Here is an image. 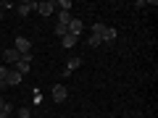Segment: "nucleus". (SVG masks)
<instances>
[{"label":"nucleus","mask_w":158,"mask_h":118,"mask_svg":"<svg viewBox=\"0 0 158 118\" xmlns=\"http://www.w3.org/2000/svg\"><path fill=\"white\" fill-rule=\"evenodd\" d=\"M13 47L19 50V55H29V50H32V42H29L27 37H16V42H13Z\"/></svg>","instance_id":"1"},{"label":"nucleus","mask_w":158,"mask_h":118,"mask_svg":"<svg viewBox=\"0 0 158 118\" xmlns=\"http://www.w3.org/2000/svg\"><path fill=\"white\" fill-rule=\"evenodd\" d=\"M3 61H6V63H13V66H16V63L21 61V55H19L16 47H8V50H3Z\"/></svg>","instance_id":"2"},{"label":"nucleus","mask_w":158,"mask_h":118,"mask_svg":"<svg viewBox=\"0 0 158 118\" xmlns=\"http://www.w3.org/2000/svg\"><path fill=\"white\" fill-rule=\"evenodd\" d=\"M53 11H56V3H53V0H45V3H37V13H40V16H50Z\"/></svg>","instance_id":"3"},{"label":"nucleus","mask_w":158,"mask_h":118,"mask_svg":"<svg viewBox=\"0 0 158 118\" xmlns=\"http://www.w3.org/2000/svg\"><path fill=\"white\" fill-rule=\"evenodd\" d=\"M66 97H69V89H66L63 84H56V87H53V100H56V102H63Z\"/></svg>","instance_id":"4"},{"label":"nucleus","mask_w":158,"mask_h":118,"mask_svg":"<svg viewBox=\"0 0 158 118\" xmlns=\"http://www.w3.org/2000/svg\"><path fill=\"white\" fill-rule=\"evenodd\" d=\"M82 32H85V24L79 21V18H71V21H69V34H74V37H79Z\"/></svg>","instance_id":"5"},{"label":"nucleus","mask_w":158,"mask_h":118,"mask_svg":"<svg viewBox=\"0 0 158 118\" xmlns=\"http://www.w3.org/2000/svg\"><path fill=\"white\" fill-rule=\"evenodd\" d=\"M29 63H32V53H29V55H24L21 61L16 63V71L21 73V76H24V73H29Z\"/></svg>","instance_id":"6"},{"label":"nucleus","mask_w":158,"mask_h":118,"mask_svg":"<svg viewBox=\"0 0 158 118\" xmlns=\"http://www.w3.org/2000/svg\"><path fill=\"white\" fill-rule=\"evenodd\" d=\"M32 11H37V3H34V0H24L21 6H19V13H21V16H29Z\"/></svg>","instance_id":"7"},{"label":"nucleus","mask_w":158,"mask_h":118,"mask_svg":"<svg viewBox=\"0 0 158 118\" xmlns=\"http://www.w3.org/2000/svg\"><path fill=\"white\" fill-rule=\"evenodd\" d=\"M21 79H24V76H21L19 71H8V73H6V84H8V87H16V84H21Z\"/></svg>","instance_id":"8"},{"label":"nucleus","mask_w":158,"mask_h":118,"mask_svg":"<svg viewBox=\"0 0 158 118\" xmlns=\"http://www.w3.org/2000/svg\"><path fill=\"white\" fill-rule=\"evenodd\" d=\"M79 66H82V58H79V55L69 58V63H66V71H63V73H71L74 68H79Z\"/></svg>","instance_id":"9"},{"label":"nucleus","mask_w":158,"mask_h":118,"mask_svg":"<svg viewBox=\"0 0 158 118\" xmlns=\"http://www.w3.org/2000/svg\"><path fill=\"white\" fill-rule=\"evenodd\" d=\"M61 42H63V47H66V50H71V47L79 42V37H74V34H66V37H63Z\"/></svg>","instance_id":"10"},{"label":"nucleus","mask_w":158,"mask_h":118,"mask_svg":"<svg viewBox=\"0 0 158 118\" xmlns=\"http://www.w3.org/2000/svg\"><path fill=\"white\" fill-rule=\"evenodd\" d=\"M100 39H103V42H113V39H116V29H108L106 26V32L100 34Z\"/></svg>","instance_id":"11"},{"label":"nucleus","mask_w":158,"mask_h":118,"mask_svg":"<svg viewBox=\"0 0 158 118\" xmlns=\"http://www.w3.org/2000/svg\"><path fill=\"white\" fill-rule=\"evenodd\" d=\"M53 32H56L58 37L63 39V37H66V34H69V24H56V29H53Z\"/></svg>","instance_id":"12"},{"label":"nucleus","mask_w":158,"mask_h":118,"mask_svg":"<svg viewBox=\"0 0 158 118\" xmlns=\"http://www.w3.org/2000/svg\"><path fill=\"white\" fill-rule=\"evenodd\" d=\"M11 113H13V105H11V102H6V105L0 108V118H11Z\"/></svg>","instance_id":"13"},{"label":"nucleus","mask_w":158,"mask_h":118,"mask_svg":"<svg viewBox=\"0 0 158 118\" xmlns=\"http://www.w3.org/2000/svg\"><path fill=\"white\" fill-rule=\"evenodd\" d=\"M90 32L95 34V37H100V34L106 32V24H100V21H98V24H92V29H90Z\"/></svg>","instance_id":"14"},{"label":"nucleus","mask_w":158,"mask_h":118,"mask_svg":"<svg viewBox=\"0 0 158 118\" xmlns=\"http://www.w3.org/2000/svg\"><path fill=\"white\" fill-rule=\"evenodd\" d=\"M87 45H90V47H100V45H103V39H100V37H95V34H90Z\"/></svg>","instance_id":"15"},{"label":"nucleus","mask_w":158,"mask_h":118,"mask_svg":"<svg viewBox=\"0 0 158 118\" xmlns=\"http://www.w3.org/2000/svg\"><path fill=\"white\" fill-rule=\"evenodd\" d=\"M69 21H71L69 11H58V24H69Z\"/></svg>","instance_id":"16"},{"label":"nucleus","mask_w":158,"mask_h":118,"mask_svg":"<svg viewBox=\"0 0 158 118\" xmlns=\"http://www.w3.org/2000/svg\"><path fill=\"white\" fill-rule=\"evenodd\" d=\"M56 8H61V11H69V8H71V0H58Z\"/></svg>","instance_id":"17"},{"label":"nucleus","mask_w":158,"mask_h":118,"mask_svg":"<svg viewBox=\"0 0 158 118\" xmlns=\"http://www.w3.org/2000/svg\"><path fill=\"white\" fill-rule=\"evenodd\" d=\"M19 118H32V116H29V110H27V108H21V110H19Z\"/></svg>","instance_id":"18"},{"label":"nucleus","mask_w":158,"mask_h":118,"mask_svg":"<svg viewBox=\"0 0 158 118\" xmlns=\"http://www.w3.org/2000/svg\"><path fill=\"white\" fill-rule=\"evenodd\" d=\"M6 73H8V68H6V66H0V81H6Z\"/></svg>","instance_id":"19"},{"label":"nucleus","mask_w":158,"mask_h":118,"mask_svg":"<svg viewBox=\"0 0 158 118\" xmlns=\"http://www.w3.org/2000/svg\"><path fill=\"white\" fill-rule=\"evenodd\" d=\"M3 105H6V100H3V97H0V108H3Z\"/></svg>","instance_id":"20"}]
</instances>
